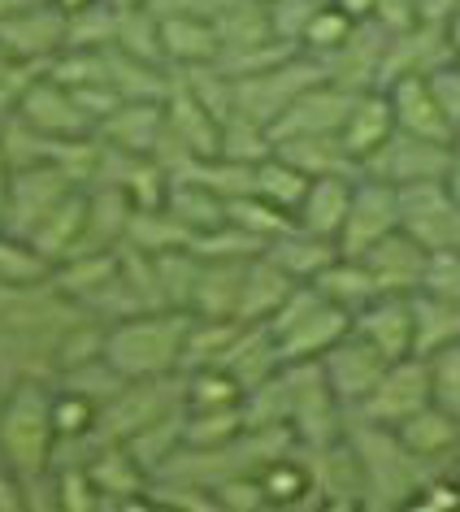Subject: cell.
Masks as SVG:
<instances>
[{"mask_svg": "<svg viewBox=\"0 0 460 512\" xmlns=\"http://www.w3.org/2000/svg\"><path fill=\"white\" fill-rule=\"evenodd\" d=\"M191 313L183 309H144L122 322L105 326V361L118 369L126 382L139 378H165L183 365Z\"/></svg>", "mask_w": 460, "mask_h": 512, "instance_id": "cell-1", "label": "cell"}, {"mask_svg": "<svg viewBox=\"0 0 460 512\" xmlns=\"http://www.w3.org/2000/svg\"><path fill=\"white\" fill-rule=\"evenodd\" d=\"M348 439L365 469V508L374 512L408 508L421 491V482L430 473H439V465H426L421 456L408 452L391 426H374V421L348 413Z\"/></svg>", "mask_w": 460, "mask_h": 512, "instance_id": "cell-2", "label": "cell"}, {"mask_svg": "<svg viewBox=\"0 0 460 512\" xmlns=\"http://www.w3.org/2000/svg\"><path fill=\"white\" fill-rule=\"evenodd\" d=\"M57 426H53V382H14L0 400V456L18 478L53 469Z\"/></svg>", "mask_w": 460, "mask_h": 512, "instance_id": "cell-3", "label": "cell"}, {"mask_svg": "<svg viewBox=\"0 0 460 512\" xmlns=\"http://www.w3.org/2000/svg\"><path fill=\"white\" fill-rule=\"evenodd\" d=\"M265 326H270V335L278 343L283 365H291V361H317V356H326L352 330V313L339 309L335 300H326L313 283H296V291L278 304Z\"/></svg>", "mask_w": 460, "mask_h": 512, "instance_id": "cell-4", "label": "cell"}, {"mask_svg": "<svg viewBox=\"0 0 460 512\" xmlns=\"http://www.w3.org/2000/svg\"><path fill=\"white\" fill-rule=\"evenodd\" d=\"M287 369V387H291V417H287V430L296 434L300 447H326L348 434V408L330 382L322 374L317 361H291Z\"/></svg>", "mask_w": 460, "mask_h": 512, "instance_id": "cell-5", "label": "cell"}, {"mask_svg": "<svg viewBox=\"0 0 460 512\" xmlns=\"http://www.w3.org/2000/svg\"><path fill=\"white\" fill-rule=\"evenodd\" d=\"M400 230H408L426 252L460 248V196L447 178L400 187Z\"/></svg>", "mask_w": 460, "mask_h": 512, "instance_id": "cell-6", "label": "cell"}, {"mask_svg": "<svg viewBox=\"0 0 460 512\" xmlns=\"http://www.w3.org/2000/svg\"><path fill=\"white\" fill-rule=\"evenodd\" d=\"M74 187H83V183L66 170V165H57V161L14 170V178H9L5 209H0V230H9V235H22V239H27L31 230L44 222V213L53 209L57 200H66Z\"/></svg>", "mask_w": 460, "mask_h": 512, "instance_id": "cell-7", "label": "cell"}, {"mask_svg": "<svg viewBox=\"0 0 460 512\" xmlns=\"http://www.w3.org/2000/svg\"><path fill=\"white\" fill-rule=\"evenodd\" d=\"M430 400V365L426 356H400V361H391L387 369H382L378 387L365 395L361 404L352 408V417H365L374 421V426H400V421H408L413 413H421Z\"/></svg>", "mask_w": 460, "mask_h": 512, "instance_id": "cell-8", "label": "cell"}, {"mask_svg": "<svg viewBox=\"0 0 460 512\" xmlns=\"http://www.w3.org/2000/svg\"><path fill=\"white\" fill-rule=\"evenodd\" d=\"M66 27H70L66 9H57L53 0L18 9V14L0 18V57L48 70V61L66 53Z\"/></svg>", "mask_w": 460, "mask_h": 512, "instance_id": "cell-9", "label": "cell"}, {"mask_svg": "<svg viewBox=\"0 0 460 512\" xmlns=\"http://www.w3.org/2000/svg\"><path fill=\"white\" fill-rule=\"evenodd\" d=\"M18 118L40 131L48 139H92L96 135V118L79 105V96L66 83H57L48 70H40L27 83V92L18 100Z\"/></svg>", "mask_w": 460, "mask_h": 512, "instance_id": "cell-10", "label": "cell"}, {"mask_svg": "<svg viewBox=\"0 0 460 512\" xmlns=\"http://www.w3.org/2000/svg\"><path fill=\"white\" fill-rule=\"evenodd\" d=\"M395 226H400V187L382 183V178H374V174H356L348 222H343V230H339V252L361 256L369 243L391 235Z\"/></svg>", "mask_w": 460, "mask_h": 512, "instance_id": "cell-11", "label": "cell"}, {"mask_svg": "<svg viewBox=\"0 0 460 512\" xmlns=\"http://www.w3.org/2000/svg\"><path fill=\"white\" fill-rule=\"evenodd\" d=\"M452 170V144L439 139H421V135H404L395 131L374 157L361 165V174H374L382 183H426V178H447Z\"/></svg>", "mask_w": 460, "mask_h": 512, "instance_id": "cell-12", "label": "cell"}, {"mask_svg": "<svg viewBox=\"0 0 460 512\" xmlns=\"http://www.w3.org/2000/svg\"><path fill=\"white\" fill-rule=\"evenodd\" d=\"M317 365H322L330 391H335L339 400H343V408L352 413V408L378 387L382 369H387L391 361L369 339H361L356 330H348V335H343L326 356H317Z\"/></svg>", "mask_w": 460, "mask_h": 512, "instance_id": "cell-13", "label": "cell"}, {"mask_svg": "<svg viewBox=\"0 0 460 512\" xmlns=\"http://www.w3.org/2000/svg\"><path fill=\"white\" fill-rule=\"evenodd\" d=\"M356 92H348V87L339 83H313L309 92H300L291 105L278 113L274 126H270V139L278 144V139H296V135H339L343 118H348Z\"/></svg>", "mask_w": 460, "mask_h": 512, "instance_id": "cell-14", "label": "cell"}, {"mask_svg": "<svg viewBox=\"0 0 460 512\" xmlns=\"http://www.w3.org/2000/svg\"><path fill=\"white\" fill-rule=\"evenodd\" d=\"M304 456H309L322 508H365V469L348 434L326 447H304Z\"/></svg>", "mask_w": 460, "mask_h": 512, "instance_id": "cell-15", "label": "cell"}, {"mask_svg": "<svg viewBox=\"0 0 460 512\" xmlns=\"http://www.w3.org/2000/svg\"><path fill=\"white\" fill-rule=\"evenodd\" d=\"M382 92H387V100H391L395 131L421 135V139H439V144H452L456 139V126L447 122V113L439 109V100H434L426 74H400V79H391Z\"/></svg>", "mask_w": 460, "mask_h": 512, "instance_id": "cell-16", "label": "cell"}, {"mask_svg": "<svg viewBox=\"0 0 460 512\" xmlns=\"http://www.w3.org/2000/svg\"><path fill=\"white\" fill-rule=\"evenodd\" d=\"M426 248L408 235V230L395 226L391 235H382L378 243H369L361 252L365 270L374 274L378 291H395V296H413L421 287V274H426Z\"/></svg>", "mask_w": 460, "mask_h": 512, "instance_id": "cell-17", "label": "cell"}, {"mask_svg": "<svg viewBox=\"0 0 460 512\" xmlns=\"http://www.w3.org/2000/svg\"><path fill=\"white\" fill-rule=\"evenodd\" d=\"M352 330L374 343L387 361L413 356V300L395 296V291H382L365 309L352 313Z\"/></svg>", "mask_w": 460, "mask_h": 512, "instance_id": "cell-18", "label": "cell"}, {"mask_svg": "<svg viewBox=\"0 0 460 512\" xmlns=\"http://www.w3.org/2000/svg\"><path fill=\"white\" fill-rule=\"evenodd\" d=\"M161 131H165V100H122L118 109L96 122L100 144L135 152V157H152Z\"/></svg>", "mask_w": 460, "mask_h": 512, "instance_id": "cell-19", "label": "cell"}, {"mask_svg": "<svg viewBox=\"0 0 460 512\" xmlns=\"http://www.w3.org/2000/svg\"><path fill=\"white\" fill-rule=\"evenodd\" d=\"M157 35H161V53L174 70H196L222 61V35H217L213 18L204 14H161Z\"/></svg>", "mask_w": 460, "mask_h": 512, "instance_id": "cell-20", "label": "cell"}, {"mask_svg": "<svg viewBox=\"0 0 460 512\" xmlns=\"http://www.w3.org/2000/svg\"><path fill=\"white\" fill-rule=\"evenodd\" d=\"M391 135H395V113H391L387 92H382V87L356 92L348 118L339 126V139H343V148H348V157L356 165H365Z\"/></svg>", "mask_w": 460, "mask_h": 512, "instance_id": "cell-21", "label": "cell"}, {"mask_svg": "<svg viewBox=\"0 0 460 512\" xmlns=\"http://www.w3.org/2000/svg\"><path fill=\"white\" fill-rule=\"evenodd\" d=\"M352 187H356V174L313 178L309 191H304V200H300V209H296V226L309 230V235H322V239L339 243V230H343V222H348Z\"/></svg>", "mask_w": 460, "mask_h": 512, "instance_id": "cell-22", "label": "cell"}, {"mask_svg": "<svg viewBox=\"0 0 460 512\" xmlns=\"http://www.w3.org/2000/svg\"><path fill=\"white\" fill-rule=\"evenodd\" d=\"M83 226H87V187H74L66 200H57L53 209L44 213V222L31 230V248L44 256V261L61 265L66 256H74L83 239Z\"/></svg>", "mask_w": 460, "mask_h": 512, "instance_id": "cell-23", "label": "cell"}, {"mask_svg": "<svg viewBox=\"0 0 460 512\" xmlns=\"http://www.w3.org/2000/svg\"><path fill=\"white\" fill-rule=\"evenodd\" d=\"M395 434H400V443L413 456H421L426 465H439V469H447V460H452V452L460 447V421L452 413H443L439 404H426L421 413L400 421Z\"/></svg>", "mask_w": 460, "mask_h": 512, "instance_id": "cell-24", "label": "cell"}, {"mask_svg": "<svg viewBox=\"0 0 460 512\" xmlns=\"http://www.w3.org/2000/svg\"><path fill=\"white\" fill-rule=\"evenodd\" d=\"M265 256H270L278 270H287L296 283H313V278L339 256V243L322 239V235H309V230H300V226H291L278 239L265 243Z\"/></svg>", "mask_w": 460, "mask_h": 512, "instance_id": "cell-25", "label": "cell"}, {"mask_svg": "<svg viewBox=\"0 0 460 512\" xmlns=\"http://www.w3.org/2000/svg\"><path fill=\"white\" fill-rule=\"evenodd\" d=\"M296 291V278L278 270L265 252H257L244 270V296H239V322H270L274 309Z\"/></svg>", "mask_w": 460, "mask_h": 512, "instance_id": "cell-26", "label": "cell"}, {"mask_svg": "<svg viewBox=\"0 0 460 512\" xmlns=\"http://www.w3.org/2000/svg\"><path fill=\"white\" fill-rule=\"evenodd\" d=\"M413 352L430 356L460 343V300H443L430 291H413Z\"/></svg>", "mask_w": 460, "mask_h": 512, "instance_id": "cell-27", "label": "cell"}, {"mask_svg": "<svg viewBox=\"0 0 460 512\" xmlns=\"http://www.w3.org/2000/svg\"><path fill=\"white\" fill-rule=\"evenodd\" d=\"M274 152L304 170L309 178H322V174H361V165L348 157L339 135H296V139H278Z\"/></svg>", "mask_w": 460, "mask_h": 512, "instance_id": "cell-28", "label": "cell"}, {"mask_svg": "<svg viewBox=\"0 0 460 512\" xmlns=\"http://www.w3.org/2000/svg\"><path fill=\"white\" fill-rule=\"evenodd\" d=\"M313 287L322 291L326 300H335L339 309H348V313H356V309H365L374 296H382L378 291V283H374V274L365 270V261L361 256H335V261L326 265L322 274L313 278Z\"/></svg>", "mask_w": 460, "mask_h": 512, "instance_id": "cell-29", "label": "cell"}, {"mask_svg": "<svg viewBox=\"0 0 460 512\" xmlns=\"http://www.w3.org/2000/svg\"><path fill=\"white\" fill-rule=\"evenodd\" d=\"M309 183H313V178L304 174V170H296V165H291L283 152H265V157L252 165V191L265 196L270 204H278V209H287L291 217H296Z\"/></svg>", "mask_w": 460, "mask_h": 512, "instance_id": "cell-30", "label": "cell"}, {"mask_svg": "<svg viewBox=\"0 0 460 512\" xmlns=\"http://www.w3.org/2000/svg\"><path fill=\"white\" fill-rule=\"evenodd\" d=\"M248 430L244 421V404H230V408H187L183 413V447H222L230 439Z\"/></svg>", "mask_w": 460, "mask_h": 512, "instance_id": "cell-31", "label": "cell"}, {"mask_svg": "<svg viewBox=\"0 0 460 512\" xmlns=\"http://www.w3.org/2000/svg\"><path fill=\"white\" fill-rule=\"evenodd\" d=\"M183 404L187 408H230L244 404V382L222 365H204L183 374Z\"/></svg>", "mask_w": 460, "mask_h": 512, "instance_id": "cell-32", "label": "cell"}, {"mask_svg": "<svg viewBox=\"0 0 460 512\" xmlns=\"http://www.w3.org/2000/svg\"><path fill=\"white\" fill-rule=\"evenodd\" d=\"M53 278V261L31 248V239L0 230V287H31Z\"/></svg>", "mask_w": 460, "mask_h": 512, "instance_id": "cell-33", "label": "cell"}, {"mask_svg": "<svg viewBox=\"0 0 460 512\" xmlns=\"http://www.w3.org/2000/svg\"><path fill=\"white\" fill-rule=\"evenodd\" d=\"M226 217H230L235 226H244L248 235H257L261 243H270V239L283 235V230L296 226V217H291L287 209H278V204H270L265 196H257V191L226 200Z\"/></svg>", "mask_w": 460, "mask_h": 512, "instance_id": "cell-34", "label": "cell"}, {"mask_svg": "<svg viewBox=\"0 0 460 512\" xmlns=\"http://www.w3.org/2000/svg\"><path fill=\"white\" fill-rule=\"evenodd\" d=\"M352 27H356V18H348L339 5H330V0H326V5L313 14L309 27H304L300 48H304V53H313L317 61H326V57L335 53V48L352 35Z\"/></svg>", "mask_w": 460, "mask_h": 512, "instance_id": "cell-35", "label": "cell"}, {"mask_svg": "<svg viewBox=\"0 0 460 512\" xmlns=\"http://www.w3.org/2000/svg\"><path fill=\"white\" fill-rule=\"evenodd\" d=\"M426 365H430V400L460 421V343L430 352Z\"/></svg>", "mask_w": 460, "mask_h": 512, "instance_id": "cell-36", "label": "cell"}, {"mask_svg": "<svg viewBox=\"0 0 460 512\" xmlns=\"http://www.w3.org/2000/svg\"><path fill=\"white\" fill-rule=\"evenodd\" d=\"M96 413H100L96 400H87V395L70 391V387H57V382H53V426H57V439H79V434H92Z\"/></svg>", "mask_w": 460, "mask_h": 512, "instance_id": "cell-37", "label": "cell"}, {"mask_svg": "<svg viewBox=\"0 0 460 512\" xmlns=\"http://www.w3.org/2000/svg\"><path fill=\"white\" fill-rule=\"evenodd\" d=\"M217 508L226 512H261L270 508V495L261 486V473H239V478H226L222 486H213Z\"/></svg>", "mask_w": 460, "mask_h": 512, "instance_id": "cell-38", "label": "cell"}, {"mask_svg": "<svg viewBox=\"0 0 460 512\" xmlns=\"http://www.w3.org/2000/svg\"><path fill=\"white\" fill-rule=\"evenodd\" d=\"M417 291H430V296H443V300H460V248L430 252Z\"/></svg>", "mask_w": 460, "mask_h": 512, "instance_id": "cell-39", "label": "cell"}, {"mask_svg": "<svg viewBox=\"0 0 460 512\" xmlns=\"http://www.w3.org/2000/svg\"><path fill=\"white\" fill-rule=\"evenodd\" d=\"M270 5V22H274V35L287 44L300 48V35L304 27L313 22V14L326 5V0H265Z\"/></svg>", "mask_w": 460, "mask_h": 512, "instance_id": "cell-40", "label": "cell"}, {"mask_svg": "<svg viewBox=\"0 0 460 512\" xmlns=\"http://www.w3.org/2000/svg\"><path fill=\"white\" fill-rule=\"evenodd\" d=\"M408 508H417V512H460V486H456V478L447 469L430 473Z\"/></svg>", "mask_w": 460, "mask_h": 512, "instance_id": "cell-41", "label": "cell"}, {"mask_svg": "<svg viewBox=\"0 0 460 512\" xmlns=\"http://www.w3.org/2000/svg\"><path fill=\"white\" fill-rule=\"evenodd\" d=\"M426 83H430V92L434 100H439V109L447 113V122L460 131V61H443L439 70H430L426 74Z\"/></svg>", "mask_w": 460, "mask_h": 512, "instance_id": "cell-42", "label": "cell"}, {"mask_svg": "<svg viewBox=\"0 0 460 512\" xmlns=\"http://www.w3.org/2000/svg\"><path fill=\"white\" fill-rule=\"evenodd\" d=\"M460 9V0H417V22H430V27H447V18H452Z\"/></svg>", "mask_w": 460, "mask_h": 512, "instance_id": "cell-43", "label": "cell"}, {"mask_svg": "<svg viewBox=\"0 0 460 512\" xmlns=\"http://www.w3.org/2000/svg\"><path fill=\"white\" fill-rule=\"evenodd\" d=\"M330 5H339L348 18L365 22V18H378V0H330Z\"/></svg>", "mask_w": 460, "mask_h": 512, "instance_id": "cell-44", "label": "cell"}, {"mask_svg": "<svg viewBox=\"0 0 460 512\" xmlns=\"http://www.w3.org/2000/svg\"><path fill=\"white\" fill-rule=\"evenodd\" d=\"M443 35H447V48H452V57L460 61V9L452 18H447V27H443Z\"/></svg>", "mask_w": 460, "mask_h": 512, "instance_id": "cell-45", "label": "cell"}, {"mask_svg": "<svg viewBox=\"0 0 460 512\" xmlns=\"http://www.w3.org/2000/svg\"><path fill=\"white\" fill-rule=\"evenodd\" d=\"M9 178H14V165H9L5 148H0V209H5V196H9Z\"/></svg>", "mask_w": 460, "mask_h": 512, "instance_id": "cell-46", "label": "cell"}, {"mask_svg": "<svg viewBox=\"0 0 460 512\" xmlns=\"http://www.w3.org/2000/svg\"><path fill=\"white\" fill-rule=\"evenodd\" d=\"M447 473H452V478H456V486H460V447L452 452V460H447Z\"/></svg>", "mask_w": 460, "mask_h": 512, "instance_id": "cell-47", "label": "cell"}, {"mask_svg": "<svg viewBox=\"0 0 460 512\" xmlns=\"http://www.w3.org/2000/svg\"><path fill=\"white\" fill-rule=\"evenodd\" d=\"M5 469H9V465H5V456H0V473H5Z\"/></svg>", "mask_w": 460, "mask_h": 512, "instance_id": "cell-48", "label": "cell"}]
</instances>
